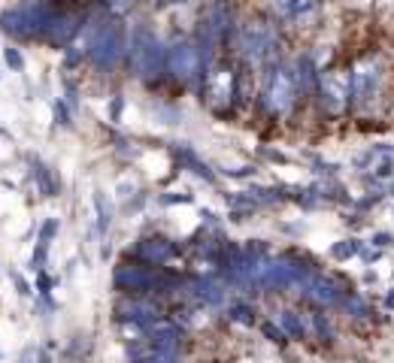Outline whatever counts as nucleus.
Listing matches in <instances>:
<instances>
[{"instance_id": "3", "label": "nucleus", "mask_w": 394, "mask_h": 363, "mask_svg": "<svg viewBox=\"0 0 394 363\" xmlns=\"http://www.w3.org/2000/svg\"><path fill=\"white\" fill-rule=\"evenodd\" d=\"M136 3V0H106L109 9H115V13H125V9H131Z\"/></svg>"}, {"instance_id": "1", "label": "nucleus", "mask_w": 394, "mask_h": 363, "mask_svg": "<svg viewBox=\"0 0 394 363\" xmlns=\"http://www.w3.org/2000/svg\"><path fill=\"white\" fill-rule=\"evenodd\" d=\"M173 67H176V73H182V76H188V73L195 70V52H191L188 45H176V49H173Z\"/></svg>"}, {"instance_id": "4", "label": "nucleus", "mask_w": 394, "mask_h": 363, "mask_svg": "<svg viewBox=\"0 0 394 363\" xmlns=\"http://www.w3.org/2000/svg\"><path fill=\"white\" fill-rule=\"evenodd\" d=\"M6 61H9V64H13V67H22V58H18V54H15V52H6Z\"/></svg>"}, {"instance_id": "5", "label": "nucleus", "mask_w": 394, "mask_h": 363, "mask_svg": "<svg viewBox=\"0 0 394 363\" xmlns=\"http://www.w3.org/2000/svg\"><path fill=\"white\" fill-rule=\"evenodd\" d=\"M55 3H73V0H55Z\"/></svg>"}, {"instance_id": "2", "label": "nucleus", "mask_w": 394, "mask_h": 363, "mask_svg": "<svg viewBox=\"0 0 394 363\" xmlns=\"http://www.w3.org/2000/svg\"><path fill=\"white\" fill-rule=\"evenodd\" d=\"M273 103H276L279 109L291 103V85H288L286 73H279V76H276V85H273Z\"/></svg>"}]
</instances>
